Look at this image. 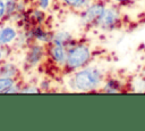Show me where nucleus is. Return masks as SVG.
I'll use <instances>...</instances> for the list:
<instances>
[{
	"instance_id": "1",
	"label": "nucleus",
	"mask_w": 145,
	"mask_h": 131,
	"mask_svg": "<svg viewBox=\"0 0 145 131\" xmlns=\"http://www.w3.org/2000/svg\"><path fill=\"white\" fill-rule=\"evenodd\" d=\"M103 80L102 73L95 67H87L77 71L71 80V87L79 91H93L100 87Z\"/></svg>"
},
{
	"instance_id": "2",
	"label": "nucleus",
	"mask_w": 145,
	"mask_h": 131,
	"mask_svg": "<svg viewBox=\"0 0 145 131\" xmlns=\"http://www.w3.org/2000/svg\"><path fill=\"white\" fill-rule=\"evenodd\" d=\"M91 58V50L86 44H76L68 49L65 67L69 71L83 68Z\"/></svg>"
},
{
	"instance_id": "3",
	"label": "nucleus",
	"mask_w": 145,
	"mask_h": 131,
	"mask_svg": "<svg viewBox=\"0 0 145 131\" xmlns=\"http://www.w3.org/2000/svg\"><path fill=\"white\" fill-rule=\"evenodd\" d=\"M104 9L105 5L102 2H96L91 6H87L82 14V22L86 25H96Z\"/></svg>"
},
{
	"instance_id": "4",
	"label": "nucleus",
	"mask_w": 145,
	"mask_h": 131,
	"mask_svg": "<svg viewBox=\"0 0 145 131\" xmlns=\"http://www.w3.org/2000/svg\"><path fill=\"white\" fill-rule=\"evenodd\" d=\"M120 21V14L117 9H114L113 7H105L104 11L102 13L101 17L97 21V26L105 28V30H110L117 26V24Z\"/></svg>"
},
{
	"instance_id": "5",
	"label": "nucleus",
	"mask_w": 145,
	"mask_h": 131,
	"mask_svg": "<svg viewBox=\"0 0 145 131\" xmlns=\"http://www.w3.org/2000/svg\"><path fill=\"white\" fill-rule=\"evenodd\" d=\"M49 54H50L51 58H52L58 65L65 66L66 59H67V54H68V49H66V46L52 43L51 48L49 49Z\"/></svg>"
},
{
	"instance_id": "6",
	"label": "nucleus",
	"mask_w": 145,
	"mask_h": 131,
	"mask_svg": "<svg viewBox=\"0 0 145 131\" xmlns=\"http://www.w3.org/2000/svg\"><path fill=\"white\" fill-rule=\"evenodd\" d=\"M17 38V32L11 26H5L0 28V46H6L12 42Z\"/></svg>"
},
{
	"instance_id": "7",
	"label": "nucleus",
	"mask_w": 145,
	"mask_h": 131,
	"mask_svg": "<svg viewBox=\"0 0 145 131\" xmlns=\"http://www.w3.org/2000/svg\"><path fill=\"white\" fill-rule=\"evenodd\" d=\"M16 83L12 77L1 76L0 77V92H16Z\"/></svg>"
},
{
	"instance_id": "8",
	"label": "nucleus",
	"mask_w": 145,
	"mask_h": 131,
	"mask_svg": "<svg viewBox=\"0 0 145 131\" xmlns=\"http://www.w3.org/2000/svg\"><path fill=\"white\" fill-rule=\"evenodd\" d=\"M43 56V48L42 47H39V46H35L33 48H31L28 55H27V62L32 65L39 63L41 60Z\"/></svg>"
},
{
	"instance_id": "9",
	"label": "nucleus",
	"mask_w": 145,
	"mask_h": 131,
	"mask_svg": "<svg viewBox=\"0 0 145 131\" xmlns=\"http://www.w3.org/2000/svg\"><path fill=\"white\" fill-rule=\"evenodd\" d=\"M63 5L71 9H82L88 6L89 0H61Z\"/></svg>"
},
{
	"instance_id": "10",
	"label": "nucleus",
	"mask_w": 145,
	"mask_h": 131,
	"mask_svg": "<svg viewBox=\"0 0 145 131\" xmlns=\"http://www.w3.org/2000/svg\"><path fill=\"white\" fill-rule=\"evenodd\" d=\"M70 39V35L66 32H59L57 33L53 38H52V43H56V44H62V46H66L68 43Z\"/></svg>"
},
{
	"instance_id": "11",
	"label": "nucleus",
	"mask_w": 145,
	"mask_h": 131,
	"mask_svg": "<svg viewBox=\"0 0 145 131\" xmlns=\"http://www.w3.org/2000/svg\"><path fill=\"white\" fill-rule=\"evenodd\" d=\"M0 73H1V76H7V77H12L14 79V76L17 73V68L14 65L6 64L0 68Z\"/></svg>"
},
{
	"instance_id": "12",
	"label": "nucleus",
	"mask_w": 145,
	"mask_h": 131,
	"mask_svg": "<svg viewBox=\"0 0 145 131\" xmlns=\"http://www.w3.org/2000/svg\"><path fill=\"white\" fill-rule=\"evenodd\" d=\"M6 11H7V3L5 0H0V19L5 16Z\"/></svg>"
},
{
	"instance_id": "13",
	"label": "nucleus",
	"mask_w": 145,
	"mask_h": 131,
	"mask_svg": "<svg viewBox=\"0 0 145 131\" xmlns=\"http://www.w3.org/2000/svg\"><path fill=\"white\" fill-rule=\"evenodd\" d=\"M37 3H39V6H40V8L45 9V8L49 6V0H37Z\"/></svg>"
},
{
	"instance_id": "14",
	"label": "nucleus",
	"mask_w": 145,
	"mask_h": 131,
	"mask_svg": "<svg viewBox=\"0 0 145 131\" xmlns=\"http://www.w3.org/2000/svg\"><path fill=\"white\" fill-rule=\"evenodd\" d=\"M113 1H117V2H127L129 0H113Z\"/></svg>"
},
{
	"instance_id": "15",
	"label": "nucleus",
	"mask_w": 145,
	"mask_h": 131,
	"mask_svg": "<svg viewBox=\"0 0 145 131\" xmlns=\"http://www.w3.org/2000/svg\"><path fill=\"white\" fill-rule=\"evenodd\" d=\"M1 56H2V55H1V51H0V59H1Z\"/></svg>"
},
{
	"instance_id": "16",
	"label": "nucleus",
	"mask_w": 145,
	"mask_h": 131,
	"mask_svg": "<svg viewBox=\"0 0 145 131\" xmlns=\"http://www.w3.org/2000/svg\"><path fill=\"white\" fill-rule=\"evenodd\" d=\"M5 1H12V0H5Z\"/></svg>"
}]
</instances>
